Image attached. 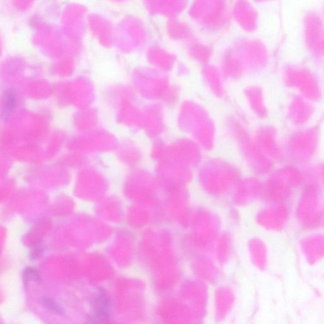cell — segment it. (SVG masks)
Here are the masks:
<instances>
[{
  "label": "cell",
  "instance_id": "1",
  "mask_svg": "<svg viewBox=\"0 0 324 324\" xmlns=\"http://www.w3.org/2000/svg\"><path fill=\"white\" fill-rule=\"evenodd\" d=\"M94 317L99 323L109 321L111 315V301L109 296L105 290L99 289L93 295L91 302Z\"/></svg>",
  "mask_w": 324,
  "mask_h": 324
},
{
  "label": "cell",
  "instance_id": "4",
  "mask_svg": "<svg viewBox=\"0 0 324 324\" xmlns=\"http://www.w3.org/2000/svg\"><path fill=\"white\" fill-rule=\"evenodd\" d=\"M23 280L25 281H34L35 283H39L41 280L38 272L32 267H27L23 271Z\"/></svg>",
  "mask_w": 324,
  "mask_h": 324
},
{
  "label": "cell",
  "instance_id": "2",
  "mask_svg": "<svg viewBox=\"0 0 324 324\" xmlns=\"http://www.w3.org/2000/svg\"><path fill=\"white\" fill-rule=\"evenodd\" d=\"M17 96L15 91L10 89L6 92L4 96L3 107H2L1 117L4 121L10 119L11 113L15 109Z\"/></svg>",
  "mask_w": 324,
  "mask_h": 324
},
{
  "label": "cell",
  "instance_id": "3",
  "mask_svg": "<svg viewBox=\"0 0 324 324\" xmlns=\"http://www.w3.org/2000/svg\"><path fill=\"white\" fill-rule=\"evenodd\" d=\"M41 302L45 308L49 310L50 311L58 314L63 313V309L56 302L55 300L50 299V298H42Z\"/></svg>",
  "mask_w": 324,
  "mask_h": 324
},
{
  "label": "cell",
  "instance_id": "5",
  "mask_svg": "<svg viewBox=\"0 0 324 324\" xmlns=\"http://www.w3.org/2000/svg\"><path fill=\"white\" fill-rule=\"evenodd\" d=\"M85 324H100L98 323V321L96 320V319L94 318L93 316L89 317L88 319H87L86 323Z\"/></svg>",
  "mask_w": 324,
  "mask_h": 324
}]
</instances>
